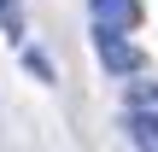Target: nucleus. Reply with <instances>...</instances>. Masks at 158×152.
<instances>
[{
    "label": "nucleus",
    "instance_id": "f257e3e1",
    "mask_svg": "<svg viewBox=\"0 0 158 152\" xmlns=\"http://www.w3.org/2000/svg\"><path fill=\"white\" fill-rule=\"evenodd\" d=\"M94 47H100V59H106L111 76H135V70H141V47H135V41H123V35H111V29H94Z\"/></svg>",
    "mask_w": 158,
    "mask_h": 152
},
{
    "label": "nucleus",
    "instance_id": "f03ea898",
    "mask_svg": "<svg viewBox=\"0 0 158 152\" xmlns=\"http://www.w3.org/2000/svg\"><path fill=\"white\" fill-rule=\"evenodd\" d=\"M88 18H94V29L129 35V29L141 23V0H88Z\"/></svg>",
    "mask_w": 158,
    "mask_h": 152
},
{
    "label": "nucleus",
    "instance_id": "7ed1b4c3",
    "mask_svg": "<svg viewBox=\"0 0 158 152\" xmlns=\"http://www.w3.org/2000/svg\"><path fill=\"white\" fill-rule=\"evenodd\" d=\"M0 35H6L12 47H23V35H29V18H23V0H0Z\"/></svg>",
    "mask_w": 158,
    "mask_h": 152
},
{
    "label": "nucleus",
    "instance_id": "20e7f679",
    "mask_svg": "<svg viewBox=\"0 0 158 152\" xmlns=\"http://www.w3.org/2000/svg\"><path fill=\"white\" fill-rule=\"evenodd\" d=\"M129 111L135 117H158V82H147V76L129 82Z\"/></svg>",
    "mask_w": 158,
    "mask_h": 152
},
{
    "label": "nucleus",
    "instance_id": "39448f33",
    "mask_svg": "<svg viewBox=\"0 0 158 152\" xmlns=\"http://www.w3.org/2000/svg\"><path fill=\"white\" fill-rule=\"evenodd\" d=\"M129 135H135L141 152H158V117H135V111H129Z\"/></svg>",
    "mask_w": 158,
    "mask_h": 152
},
{
    "label": "nucleus",
    "instance_id": "423d86ee",
    "mask_svg": "<svg viewBox=\"0 0 158 152\" xmlns=\"http://www.w3.org/2000/svg\"><path fill=\"white\" fill-rule=\"evenodd\" d=\"M23 70H29V76H41V82H59V70H53V59H47L41 47H23Z\"/></svg>",
    "mask_w": 158,
    "mask_h": 152
}]
</instances>
